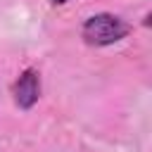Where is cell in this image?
<instances>
[{
	"mask_svg": "<svg viewBox=\"0 0 152 152\" xmlns=\"http://www.w3.org/2000/svg\"><path fill=\"white\" fill-rule=\"evenodd\" d=\"M128 33H131V24H126L121 17H116L112 12H97V14L88 17L81 26L83 43H88L93 48L114 45V43L124 40Z\"/></svg>",
	"mask_w": 152,
	"mask_h": 152,
	"instance_id": "1",
	"label": "cell"
},
{
	"mask_svg": "<svg viewBox=\"0 0 152 152\" xmlns=\"http://www.w3.org/2000/svg\"><path fill=\"white\" fill-rule=\"evenodd\" d=\"M12 95H14V102L19 109H24V112L31 109L40 100V74L31 66L24 69L12 86Z\"/></svg>",
	"mask_w": 152,
	"mask_h": 152,
	"instance_id": "2",
	"label": "cell"
},
{
	"mask_svg": "<svg viewBox=\"0 0 152 152\" xmlns=\"http://www.w3.org/2000/svg\"><path fill=\"white\" fill-rule=\"evenodd\" d=\"M52 5H64V2H69V0H50Z\"/></svg>",
	"mask_w": 152,
	"mask_h": 152,
	"instance_id": "3",
	"label": "cell"
}]
</instances>
